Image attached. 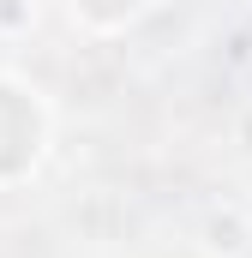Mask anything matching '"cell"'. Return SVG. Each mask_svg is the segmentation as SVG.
Listing matches in <instances>:
<instances>
[{"label":"cell","instance_id":"obj_1","mask_svg":"<svg viewBox=\"0 0 252 258\" xmlns=\"http://www.w3.org/2000/svg\"><path fill=\"white\" fill-rule=\"evenodd\" d=\"M48 150V108H42V90H30L24 78L0 72V186L36 174Z\"/></svg>","mask_w":252,"mask_h":258},{"label":"cell","instance_id":"obj_2","mask_svg":"<svg viewBox=\"0 0 252 258\" xmlns=\"http://www.w3.org/2000/svg\"><path fill=\"white\" fill-rule=\"evenodd\" d=\"M66 6H72V18L90 24V30H120V24H132V18L144 12V0H66Z\"/></svg>","mask_w":252,"mask_h":258}]
</instances>
